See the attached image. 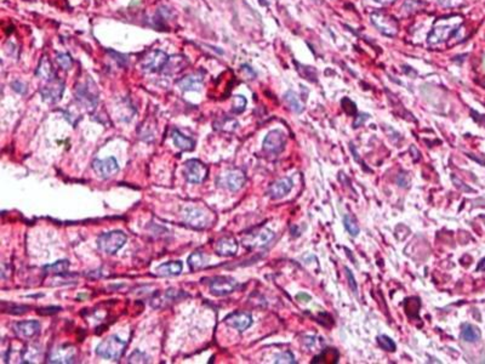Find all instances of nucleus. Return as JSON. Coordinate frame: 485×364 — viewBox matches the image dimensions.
Here are the masks:
<instances>
[{
  "instance_id": "1",
  "label": "nucleus",
  "mask_w": 485,
  "mask_h": 364,
  "mask_svg": "<svg viewBox=\"0 0 485 364\" xmlns=\"http://www.w3.org/2000/svg\"><path fill=\"white\" fill-rule=\"evenodd\" d=\"M126 343L117 335H111L96 347V354L105 360L117 361L121 357Z\"/></svg>"
},
{
  "instance_id": "2",
  "label": "nucleus",
  "mask_w": 485,
  "mask_h": 364,
  "mask_svg": "<svg viewBox=\"0 0 485 364\" xmlns=\"http://www.w3.org/2000/svg\"><path fill=\"white\" fill-rule=\"evenodd\" d=\"M127 237L124 232L121 231H111L108 233H103L100 236L99 240V248L101 249L105 254L113 255L117 251H119L122 246L126 243Z\"/></svg>"
},
{
  "instance_id": "3",
  "label": "nucleus",
  "mask_w": 485,
  "mask_h": 364,
  "mask_svg": "<svg viewBox=\"0 0 485 364\" xmlns=\"http://www.w3.org/2000/svg\"><path fill=\"white\" fill-rule=\"evenodd\" d=\"M371 22L377 27L380 32L383 34L393 36L398 32V22L397 19L383 11H375L371 15Z\"/></svg>"
},
{
  "instance_id": "4",
  "label": "nucleus",
  "mask_w": 485,
  "mask_h": 364,
  "mask_svg": "<svg viewBox=\"0 0 485 364\" xmlns=\"http://www.w3.org/2000/svg\"><path fill=\"white\" fill-rule=\"evenodd\" d=\"M459 28H460V23L439 24V22H437V24L433 27V29L429 32L428 43L433 45V44L447 41L448 39H450L451 36H454V34L459 30Z\"/></svg>"
},
{
  "instance_id": "5",
  "label": "nucleus",
  "mask_w": 485,
  "mask_h": 364,
  "mask_svg": "<svg viewBox=\"0 0 485 364\" xmlns=\"http://www.w3.org/2000/svg\"><path fill=\"white\" fill-rule=\"evenodd\" d=\"M238 287V283L232 277L219 276L215 277L210 282V293L215 296L230 295Z\"/></svg>"
},
{
  "instance_id": "6",
  "label": "nucleus",
  "mask_w": 485,
  "mask_h": 364,
  "mask_svg": "<svg viewBox=\"0 0 485 364\" xmlns=\"http://www.w3.org/2000/svg\"><path fill=\"white\" fill-rule=\"evenodd\" d=\"M208 168L198 159H189L185 164V176L191 183H200L206 179Z\"/></svg>"
},
{
  "instance_id": "7",
  "label": "nucleus",
  "mask_w": 485,
  "mask_h": 364,
  "mask_svg": "<svg viewBox=\"0 0 485 364\" xmlns=\"http://www.w3.org/2000/svg\"><path fill=\"white\" fill-rule=\"evenodd\" d=\"M169 56L160 50H153L142 61V68L147 72H159L165 68Z\"/></svg>"
},
{
  "instance_id": "8",
  "label": "nucleus",
  "mask_w": 485,
  "mask_h": 364,
  "mask_svg": "<svg viewBox=\"0 0 485 364\" xmlns=\"http://www.w3.org/2000/svg\"><path fill=\"white\" fill-rule=\"evenodd\" d=\"M274 238V233L268 228H261L251 234H247L242 239V243L246 248H262L268 245Z\"/></svg>"
},
{
  "instance_id": "9",
  "label": "nucleus",
  "mask_w": 485,
  "mask_h": 364,
  "mask_svg": "<svg viewBox=\"0 0 485 364\" xmlns=\"http://www.w3.org/2000/svg\"><path fill=\"white\" fill-rule=\"evenodd\" d=\"M63 91H65V84L58 79L49 80V83L40 89L41 97L47 103L58 102L62 99Z\"/></svg>"
},
{
  "instance_id": "10",
  "label": "nucleus",
  "mask_w": 485,
  "mask_h": 364,
  "mask_svg": "<svg viewBox=\"0 0 485 364\" xmlns=\"http://www.w3.org/2000/svg\"><path fill=\"white\" fill-rule=\"evenodd\" d=\"M95 173L101 179H111L119 172V164L116 158L110 157L106 159H95L93 163Z\"/></svg>"
},
{
  "instance_id": "11",
  "label": "nucleus",
  "mask_w": 485,
  "mask_h": 364,
  "mask_svg": "<svg viewBox=\"0 0 485 364\" xmlns=\"http://www.w3.org/2000/svg\"><path fill=\"white\" fill-rule=\"evenodd\" d=\"M75 96H77V100L86 108L94 109L99 103V97H97L96 91L93 88H90L88 83L79 84L77 86Z\"/></svg>"
},
{
  "instance_id": "12",
  "label": "nucleus",
  "mask_w": 485,
  "mask_h": 364,
  "mask_svg": "<svg viewBox=\"0 0 485 364\" xmlns=\"http://www.w3.org/2000/svg\"><path fill=\"white\" fill-rule=\"evenodd\" d=\"M77 350L71 345H61L51 350L47 362L50 363H73Z\"/></svg>"
},
{
  "instance_id": "13",
  "label": "nucleus",
  "mask_w": 485,
  "mask_h": 364,
  "mask_svg": "<svg viewBox=\"0 0 485 364\" xmlns=\"http://www.w3.org/2000/svg\"><path fill=\"white\" fill-rule=\"evenodd\" d=\"M285 134L281 130H273L263 140V148L269 153H280L285 147Z\"/></svg>"
},
{
  "instance_id": "14",
  "label": "nucleus",
  "mask_w": 485,
  "mask_h": 364,
  "mask_svg": "<svg viewBox=\"0 0 485 364\" xmlns=\"http://www.w3.org/2000/svg\"><path fill=\"white\" fill-rule=\"evenodd\" d=\"M40 323L38 321H22L13 324V332L21 339H32L40 333Z\"/></svg>"
},
{
  "instance_id": "15",
  "label": "nucleus",
  "mask_w": 485,
  "mask_h": 364,
  "mask_svg": "<svg viewBox=\"0 0 485 364\" xmlns=\"http://www.w3.org/2000/svg\"><path fill=\"white\" fill-rule=\"evenodd\" d=\"M225 321L228 326L236 328V329L239 330V332H244V330H246L247 328L252 324V317L249 315V313H245V312L231 313Z\"/></svg>"
},
{
  "instance_id": "16",
  "label": "nucleus",
  "mask_w": 485,
  "mask_h": 364,
  "mask_svg": "<svg viewBox=\"0 0 485 364\" xmlns=\"http://www.w3.org/2000/svg\"><path fill=\"white\" fill-rule=\"evenodd\" d=\"M203 80H204V74L202 72H197L178 80L177 86L182 91H198L202 88Z\"/></svg>"
},
{
  "instance_id": "17",
  "label": "nucleus",
  "mask_w": 485,
  "mask_h": 364,
  "mask_svg": "<svg viewBox=\"0 0 485 364\" xmlns=\"http://www.w3.org/2000/svg\"><path fill=\"white\" fill-rule=\"evenodd\" d=\"M215 250L220 256H233L238 250V243H237L236 238L224 237L217 240Z\"/></svg>"
},
{
  "instance_id": "18",
  "label": "nucleus",
  "mask_w": 485,
  "mask_h": 364,
  "mask_svg": "<svg viewBox=\"0 0 485 364\" xmlns=\"http://www.w3.org/2000/svg\"><path fill=\"white\" fill-rule=\"evenodd\" d=\"M185 221L194 228H204L208 225V217L205 212L199 209L185 210Z\"/></svg>"
},
{
  "instance_id": "19",
  "label": "nucleus",
  "mask_w": 485,
  "mask_h": 364,
  "mask_svg": "<svg viewBox=\"0 0 485 364\" xmlns=\"http://www.w3.org/2000/svg\"><path fill=\"white\" fill-rule=\"evenodd\" d=\"M291 188H292L291 179L284 178V179H280V180L275 181L274 183L269 187L268 194L272 199H279V198H283L284 195L288 194V193L291 191Z\"/></svg>"
},
{
  "instance_id": "20",
  "label": "nucleus",
  "mask_w": 485,
  "mask_h": 364,
  "mask_svg": "<svg viewBox=\"0 0 485 364\" xmlns=\"http://www.w3.org/2000/svg\"><path fill=\"white\" fill-rule=\"evenodd\" d=\"M224 182H225V186L227 187L230 191L232 192L239 191L245 183V174L239 169L232 170V172H230L225 176Z\"/></svg>"
},
{
  "instance_id": "21",
  "label": "nucleus",
  "mask_w": 485,
  "mask_h": 364,
  "mask_svg": "<svg viewBox=\"0 0 485 364\" xmlns=\"http://www.w3.org/2000/svg\"><path fill=\"white\" fill-rule=\"evenodd\" d=\"M183 265L181 261H170L160 265L155 270V274L159 277H174L182 272Z\"/></svg>"
},
{
  "instance_id": "22",
  "label": "nucleus",
  "mask_w": 485,
  "mask_h": 364,
  "mask_svg": "<svg viewBox=\"0 0 485 364\" xmlns=\"http://www.w3.org/2000/svg\"><path fill=\"white\" fill-rule=\"evenodd\" d=\"M340 354L336 349H325L317 357L313 358L312 363L314 364H335L339 362Z\"/></svg>"
},
{
  "instance_id": "23",
  "label": "nucleus",
  "mask_w": 485,
  "mask_h": 364,
  "mask_svg": "<svg viewBox=\"0 0 485 364\" xmlns=\"http://www.w3.org/2000/svg\"><path fill=\"white\" fill-rule=\"evenodd\" d=\"M187 64V60L185 56L182 55H176V56H171L169 57L168 63H166L165 68L163 69L166 74H175V73L182 71V68H185V66Z\"/></svg>"
},
{
  "instance_id": "24",
  "label": "nucleus",
  "mask_w": 485,
  "mask_h": 364,
  "mask_svg": "<svg viewBox=\"0 0 485 364\" xmlns=\"http://www.w3.org/2000/svg\"><path fill=\"white\" fill-rule=\"evenodd\" d=\"M35 75L41 78V79L47 80V82L55 79L54 68H52L51 63H50V61L46 57H43L40 60V63H39L37 71H35Z\"/></svg>"
},
{
  "instance_id": "25",
  "label": "nucleus",
  "mask_w": 485,
  "mask_h": 364,
  "mask_svg": "<svg viewBox=\"0 0 485 364\" xmlns=\"http://www.w3.org/2000/svg\"><path fill=\"white\" fill-rule=\"evenodd\" d=\"M461 338L462 340L467 341V343H477L481 340L482 333L478 327L473 326V324H464L461 330Z\"/></svg>"
},
{
  "instance_id": "26",
  "label": "nucleus",
  "mask_w": 485,
  "mask_h": 364,
  "mask_svg": "<svg viewBox=\"0 0 485 364\" xmlns=\"http://www.w3.org/2000/svg\"><path fill=\"white\" fill-rule=\"evenodd\" d=\"M172 140H174V144L177 148H180V150L182 151H186V152L187 151L193 150L194 145H196L193 140L185 136L183 134H181L178 130H175L174 133H172Z\"/></svg>"
},
{
  "instance_id": "27",
  "label": "nucleus",
  "mask_w": 485,
  "mask_h": 364,
  "mask_svg": "<svg viewBox=\"0 0 485 364\" xmlns=\"http://www.w3.org/2000/svg\"><path fill=\"white\" fill-rule=\"evenodd\" d=\"M41 349L38 345H27L22 351V361L24 363H35L41 358Z\"/></svg>"
},
{
  "instance_id": "28",
  "label": "nucleus",
  "mask_w": 485,
  "mask_h": 364,
  "mask_svg": "<svg viewBox=\"0 0 485 364\" xmlns=\"http://www.w3.org/2000/svg\"><path fill=\"white\" fill-rule=\"evenodd\" d=\"M404 309L409 318L419 319V311L421 309V301L419 298H409L404 302Z\"/></svg>"
},
{
  "instance_id": "29",
  "label": "nucleus",
  "mask_w": 485,
  "mask_h": 364,
  "mask_svg": "<svg viewBox=\"0 0 485 364\" xmlns=\"http://www.w3.org/2000/svg\"><path fill=\"white\" fill-rule=\"evenodd\" d=\"M206 262H208V257L203 253H199V251L192 254L188 257V266L192 271L202 270V268L205 267Z\"/></svg>"
},
{
  "instance_id": "30",
  "label": "nucleus",
  "mask_w": 485,
  "mask_h": 364,
  "mask_svg": "<svg viewBox=\"0 0 485 364\" xmlns=\"http://www.w3.org/2000/svg\"><path fill=\"white\" fill-rule=\"evenodd\" d=\"M284 100H285L286 105L289 106L290 109H291L292 112H295V113H301V112L303 111L302 103L300 102L299 97H297V95L295 94V92L292 91L286 92V94L284 95Z\"/></svg>"
},
{
  "instance_id": "31",
  "label": "nucleus",
  "mask_w": 485,
  "mask_h": 364,
  "mask_svg": "<svg viewBox=\"0 0 485 364\" xmlns=\"http://www.w3.org/2000/svg\"><path fill=\"white\" fill-rule=\"evenodd\" d=\"M68 268H69L68 260H60V261L55 262V264L45 266V267H44V271H45L46 273L63 274L68 271Z\"/></svg>"
},
{
  "instance_id": "32",
  "label": "nucleus",
  "mask_w": 485,
  "mask_h": 364,
  "mask_svg": "<svg viewBox=\"0 0 485 364\" xmlns=\"http://www.w3.org/2000/svg\"><path fill=\"white\" fill-rule=\"evenodd\" d=\"M344 223H345V227L346 229H347L348 232H350V234L351 236H353V237H357L359 234V225L357 223V221H356V218L353 217V216H351V215H345L344 216Z\"/></svg>"
},
{
  "instance_id": "33",
  "label": "nucleus",
  "mask_w": 485,
  "mask_h": 364,
  "mask_svg": "<svg viewBox=\"0 0 485 364\" xmlns=\"http://www.w3.org/2000/svg\"><path fill=\"white\" fill-rule=\"evenodd\" d=\"M377 343L381 346V349L387 352H394L397 350V345H395L394 341L389 337H387V335H380L377 338Z\"/></svg>"
},
{
  "instance_id": "34",
  "label": "nucleus",
  "mask_w": 485,
  "mask_h": 364,
  "mask_svg": "<svg viewBox=\"0 0 485 364\" xmlns=\"http://www.w3.org/2000/svg\"><path fill=\"white\" fill-rule=\"evenodd\" d=\"M56 61L58 63V66L61 67L62 69H71L73 67V58L71 57L69 54H58L56 56Z\"/></svg>"
},
{
  "instance_id": "35",
  "label": "nucleus",
  "mask_w": 485,
  "mask_h": 364,
  "mask_svg": "<svg viewBox=\"0 0 485 364\" xmlns=\"http://www.w3.org/2000/svg\"><path fill=\"white\" fill-rule=\"evenodd\" d=\"M245 107H246V99L242 95H237V96L233 97V108L232 111L236 114L242 113L244 112Z\"/></svg>"
},
{
  "instance_id": "36",
  "label": "nucleus",
  "mask_w": 485,
  "mask_h": 364,
  "mask_svg": "<svg viewBox=\"0 0 485 364\" xmlns=\"http://www.w3.org/2000/svg\"><path fill=\"white\" fill-rule=\"evenodd\" d=\"M127 362L129 363H148L149 361H148V357H147L146 355L142 354V352H140V351H136L130 356L129 361H127Z\"/></svg>"
},
{
  "instance_id": "37",
  "label": "nucleus",
  "mask_w": 485,
  "mask_h": 364,
  "mask_svg": "<svg viewBox=\"0 0 485 364\" xmlns=\"http://www.w3.org/2000/svg\"><path fill=\"white\" fill-rule=\"evenodd\" d=\"M274 362L275 363H296V361H295L294 355H292L291 352H284V354L278 355L277 357H275Z\"/></svg>"
},
{
  "instance_id": "38",
  "label": "nucleus",
  "mask_w": 485,
  "mask_h": 364,
  "mask_svg": "<svg viewBox=\"0 0 485 364\" xmlns=\"http://www.w3.org/2000/svg\"><path fill=\"white\" fill-rule=\"evenodd\" d=\"M345 273H346V277H347V279H348V283H350V287L352 288L353 293L357 294V291H358V285H357L355 276H353V273L351 272V270L348 267H345Z\"/></svg>"
},
{
  "instance_id": "39",
  "label": "nucleus",
  "mask_w": 485,
  "mask_h": 364,
  "mask_svg": "<svg viewBox=\"0 0 485 364\" xmlns=\"http://www.w3.org/2000/svg\"><path fill=\"white\" fill-rule=\"evenodd\" d=\"M346 101H347L348 106H346L345 103H341V105H342V108H344V111H345L346 113H347V114H350V116H355V114L357 113V107H356V103L353 102V101H351L350 99H347V97H346Z\"/></svg>"
},
{
  "instance_id": "40",
  "label": "nucleus",
  "mask_w": 485,
  "mask_h": 364,
  "mask_svg": "<svg viewBox=\"0 0 485 364\" xmlns=\"http://www.w3.org/2000/svg\"><path fill=\"white\" fill-rule=\"evenodd\" d=\"M29 310L28 306H9V311L7 312L12 313V315H22V313L27 312Z\"/></svg>"
},
{
  "instance_id": "41",
  "label": "nucleus",
  "mask_w": 485,
  "mask_h": 364,
  "mask_svg": "<svg viewBox=\"0 0 485 364\" xmlns=\"http://www.w3.org/2000/svg\"><path fill=\"white\" fill-rule=\"evenodd\" d=\"M61 307H44V309L38 310V313L40 315H52V313L60 312Z\"/></svg>"
},
{
  "instance_id": "42",
  "label": "nucleus",
  "mask_w": 485,
  "mask_h": 364,
  "mask_svg": "<svg viewBox=\"0 0 485 364\" xmlns=\"http://www.w3.org/2000/svg\"><path fill=\"white\" fill-rule=\"evenodd\" d=\"M367 118H369V116L367 114H359L358 117H356V120H355V128H359L361 125H363L364 124V122L366 120Z\"/></svg>"
},
{
  "instance_id": "43",
  "label": "nucleus",
  "mask_w": 485,
  "mask_h": 364,
  "mask_svg": "<svg viewBox=\"0 0 485 364\" xmlns=\"http://www.w3.org/2000/svg\"><path fill=\"white\" fill-rule=\"evenodd\" d=\"M12 89L15 91L19 92V94H24L26 92V85L21 82H13L12 83Z\"/></svg>"
},
{
  "instance_id": "44",
  "label": "nucleus",
  "mask_w": 485,
  "mask_h": 364,
  "mask_svg": "<svg viewBox=\"0 0 485 364\" xmlns=\"http://www.w3.org/2000/svg\"><path fill=\"white\" fill-rule=\"evenodd\" d=\"M242 71L244 72V73H247V74H249V78L255 77V72H253L252 69L250 68L249 66H246V64H245V66H242Z\"/></svg>"
},
{
  "instance_id": "45",
  "label": "nucleus",
  "mask_w": 485,
  "mask_h": 364,
  "mask_svg": "<svg viewBox=\"0 0 485 364\" xmlns=\"http://www.w3.org/2000/svg\"><path fill=\"white\" fill-rule=\"evenodd\" d=\"M477 271H485V257L483 260H481L479 265L477 266Z\"/></svg>"
},
{
  "instance_id": "46",
  "label": "nucleus",
  "mask_w": 485,
  "mask_h": 364,
  "mask_svg": "<svg viewBox=\"0 0 485 364\" xmlns=\"http://www.w3.org/2000/svg\"><path fill=\"white\" fill-rule=\"evenodd\" d=\"M297 299H299V300L300 299H306V300L309 301L311 300V296L307 295V294H299V295H297Z\"/></svg>"
},
{
  "instance_id": "47",
  "label": "nucleus",
  "mask_w": 485,
  "mask_h": 364,
  "mask_svg": "<svg viewBox=\"0 0 485 364\" xmlns=\"http://www.w3.org/2000/svg\"><path fill=\"white\" fill-rule=\"evenodd\" d=\"M376 2H380V4H391V2L394 1V0H373Z\"/></svg>"
}]
</instances>
